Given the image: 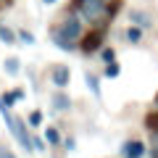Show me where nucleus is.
I'll use <instances>...</instances> for the list:
<instances>
[{
    "instance_id": "obj_15",
    "label": "nucleus",
    "mask_w": 158,
    "mask_h": 158,
    "mask_svg": "<svg viewBox=\"0 0 158 158\" xmlns=\"http://www.w3.org/2000/svg\"><path fill=\"white\" fill-rule=\"evenodd\" d=\"M145 129L148 132H158V108L145 113Z\"/></svg>"
},
{
    "instance_id": "obj_13",
    "label": "nucleus",
    "mask_w": 158,
    "mask_h": 158,
    "mask_svg": "<svg viewBox=\"0 0 158 158\" xmlns=\"http://www.w3.org/2000/svg\"><path fill=\"white\" fill-rule=\"evenodd\" d=\"M24 121H27V127L34 132V129H42V124H45V116H42V111H32L27 118H24Z\"/></svg>"
},
{
    "instance_id": "obj_7",
    "label": "nucleus",
    "mask_w": 158,
    "mask_h": 158,
    "mask_svg": "<svg viewBox=\"0 0 158 158\" xmlns=\"http://www.w3.org/2000/svg\"><path fill=\"white\" fill-rule=\"evenodd\" d=\"M129 24H135V27H140V29H150L153 27V16L148 11H142V8H132L129 11Z\"/></svg>"
},
{
    "instance_id": "obj_19",
    "label": "nucleus",
    "mask_w": 158,
    "mask_h": 158,
    "mask_svg": "<svg viewBox=\"0 0 158 158\" xmlns=\"http://www.w3.org/2000/svg\"><path fill=\"white\" fill-rule=\"evenodd\" d=\"M100 58H103V61H106V63L116 61V50H113L111 45H103V48H100Z\"/></svg>"
},
{
    "instance_id": "obj_23",
    "label": "nucleus",
    "mask_w": 158,
    "mask_h": 158,
    "mask_svg": "<svg viewBox=\"0 0 158 158\" xmlns=\"http://www.w3.org/2000/svg\"><path fill=\"white\" fill-rule=\"evenodd\" d=\"M56 3H58V0H42V6H48V8H50V6H56Z\"/></svg>"
},
{
    "instance_id": "obj_1",
    "label": "nucleus",
    "mask_w": 158,
    "mask_h": 158,
    "mask_svg": "<svg viewBox=\"0 0 158 158\" xmlns=\"http://www.w3.org/2000/svg\"><path fill=\"white\" fill-rule=\"evenodd\" d=\"M118 8H121V0H71L69 11L90 29H111V21L116 19Z\"/></svg>"
},
{
    "instance_id": "obj_8",
    "label": "nucleus",
    "mask_w": 158,
    "mask_h": 158,
    "mask_svg": "<svg viewBox=\"0 0 158 158\" xmlns=\"http://www.w3.org/2000/svg\"><path fill=\"white\" fill-rule=\"evenodd\" d=\"M0 42H3V45H8V48H16V45H19L16 29H11L8 24H0Z\"/></svg>"
},
{
    "instance_id": "obj_20",
    "label": "nucleus",
    "mask_w": 158,
    "mask_h": 158,
    "mask_svg": "<svg viewBox=\"0 0 158 158\" xmlns=\"http://www.w3.org/2000/svg\"><path fill=\"white\" fill-rule=\"evenodd\" d=\"M32 148H34L37 153H45V150H48V142L42 140V137H37V135L32 132Z\"/></svg>"
},
{
    "instance_id": "obj_17",
    "label": "nucleus",
    "mask_w": 158,
    "mask_h": 158,
    "mask_svg": "<svg viewBox=\"0 0 158 158\" xmlns=\"http://www.w3.org/2000/svg\"><path fill=\"white\" fill-rule=\"evenodd\" d=\"M16 34H19V42H24V45H27V48L37 45V37H34L32 32H27V29H16Z\"/></svg>"
},
{
    "instance_id": "obj_16",
    "label": "nucleus",
    "mask_w": 158,
    "mask_h": 158,
    "mask_svg": "<svg viewBox=\"0 0 158 158\" xmlns=\"http://www.w3.org/2000/svg\"><path fill=\"white\" fill-rule=\"evenodd\" d=\"M118 74H121V66H118V61L106 63V69H103V77H106V79H116Z\"/></svg>"
},
{
    "instance_id": "obj_2",
    "label": "nucleus",
    "mask_w": 158,
    "mask_h": 158,
    "mask_svg": "<svg viewBox=\"0 0 158 158\" xmlns=\"http://www.w3.org/2000/svg\"><path fill=\"white\" fill-rule=\"evenodd\" d=\"M82 34H85V24L79 21V19L74 16L71 11H69L66 16H63L61 21H58L56 27L50 29L53 45H56L58 50H63V53H74V50H79V40H82Z\"/></svg>"
},
{
    "instance_id": "obj_9",
    "label": "nucleus",
    "mask_w": 158,
    "mask_h": 158,
    "mask_svg": "<svg viewBox=\"0 0 158 158\" xmlns=\"http://www.w3.org/2000/svg\"><path fill=\"white\" fill-rule=\"evenodd\" d=\"M42 140H45L50 148H58L63 142V137H61V132H58L56 127H42Z\"/></svg>"
},
{
    "instance_id": "obj_11",
    "label": "nucleus",
    "mask_w": 158,
    "mask_h": 158,
    "mask_svg": "<svg viewBox=\"0 0 158 158\" xmlns=\"http://www.w3.org/2000/svg\"><path fill=\"white\" fill-rule=\"evenodd\" d=\"M85 85L95 98H100V77H98L95 71H85Z\"/></svg>"
},
{
    "instance_id": "obj_12",
    "label": "nucleus",
    "mask_w": 158,
    "mask_h": 158,
    "mask_svg": "<svg viewBox=\"0 0 158 158\" xmlns=\"http://www.w3.org/2000/svg\"><path fill=\"white\" fill-rule=\"evenodd\" d=\"M3 71H6L8 77H19V74H21V61H19L16 56H8L6 61H3Z\"/></svg>"
},
{
    "instance_id": "obj_4",
    "label": "nucleus",
    "mask_w": 158,
    "mask_h": 158,
    "mask_svg": "<svg viewBox=\"0 0 158 158\" xmlns=\"http://www.w3.org/2000/svg\"><path fill=\"white\" fill-rule=\"evenodd\" d=\"M148 156V145L137 137L121 142V158H145Z\"/></svg>"
},
{
    "instance_id": "obj_18",
    "label": "nucleus",
    "mask_w": 158,
    "mask_h": 158,
    "mask_svg": "<svg viewBox=\"0 0 158 158\" xmlns=\"http://www.w3.org/2000/svg\"><path fill=\"white\" fill-rule=\"evenodd\" d=\"M148 158H158V132H150V145H148Z\"/></svg>"
},
{
    "instance_id": "obj_6",
    "label": "nucleus",
    "mask_w": 158,
    "mask_h": 158,
    "mask_svg": "<svg viewBox=\"0 0 158 158\" xmlns=\"http://www.w3.org/2000/svg\"><path fill=\"white\" fill-rule=\"evenodd\" d=\"M50 106H53V111H58V113L71 111V95H69L66 90H56L50 95Z\"/></svg>"
},
{
    "instance_id": "obj_5",
    "label": "nucleus",
    "mask_w": 158,
    "mask_h": 158,
    "mask_svg": "<svg viewBox=\"0 0 158 158\" xmlns=\"http://www.w3.org/2000/svg\"><path fill=\"white\" fill-rule=\"evenodd\" d=\"M50 82H53V87H58V90H66L69 82H71V69L63 66V63H56V66L50 69Z\"/></svg>"
},
{
    "instance_id": "obj_21",
    "label": "nucleus",
    "mask_w": 158,
    "mask_h": 158,
    "mask_svg": "<svg viewBox=\"0 0 158 158\" xmlns=\"http://www.w3.org/2000/svg\"><path fill=\"white\" fill-rule=\"evenodd\" d=\"M0 158H16V153L11 150V145H6V142H0Z\"/></svg>"
},
{
    "instance_id": "obj_14",
    "label": "nucleus",
    "mask_w": 158,
    "mask_h": 158,
    "mask_svg": "<svg viewBox=\"0 0 158 158\" xmlns=\"http://www.w3.org/2000/svg\"><path fill=\"white\" fill-rule=\"evenodd\" d=\"M3 106H8V108H13L19 100H24V90H11V92H3Z\"/></svg>"
},
{
    "instance_id": "obj_22",
    "label": "nucleus",
    "mask_w": 158,
    "mask_h": 158,
    "mask_svg": "<svg viewBox=\"0 0 158 158\" xmlns=\"http://www.w3.org/2000/svg\"><path fill=\"white\" fill-rule=\"evenodd\" d=\"M63 145H66V150H69V153H71V150H74V148H77V140H74V137H69V140H66V142H63Z\"/></svg>"
},
{
    "instance_id": "obj_10",
    "label": "nucleus",
    "mask_w": 158,
    "mask_h": 158,
    "mask_svg": "<svg viewBox=\"0 0 158 158\" xmlns=\"http://www.w3.org/2000/svg\"><path fill=\"white\" fill-rule=\"evenodd\" d=\"M124 37H127V42H129V45H140L142 37H145V29H140V27H135V24H129V27H127V32H124Z\"/></svg>"
},
{
    "instance_id": "obj_3",
    "label": "nucleus",
    "mask_w": 158,
    "mask_h": 158,
    "mask_svg": "<svg viewBox=\"0 0 158 158\" xmlns=\"http://www.w3.org/2000/svg\"><path fill=\"white\" fill-rule=\"evenodd\" d=\"M106 37H108V29L92 27L90 32H85L82 40H79V53H82V56H98L100 48L106 45Z\"/></svg>"
}]
</instances>
